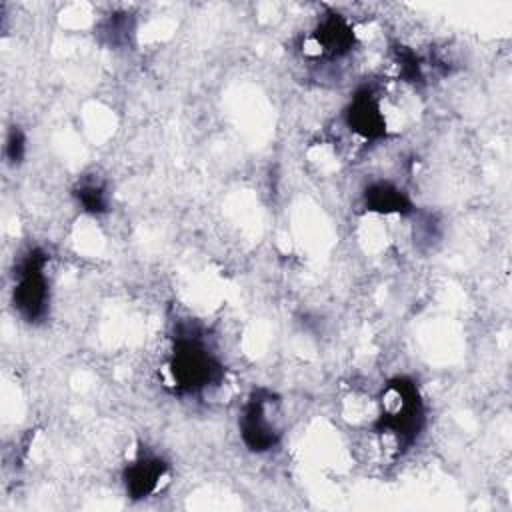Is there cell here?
<instances>
[{
  "mask_svg": "<svg viewBox=\"0 0 512 512\" xmlns=\"http://www.w3.org/2000/svg\"><path fill=\"white\" fill-rule=\"evenodd\" d=\"M44 256L40 252L30 254L22 262L20 280L14 288V304L28 320H36L44 314L48 302V284L42 274Z\"/></svg>",
  "mask_w": 512,
  "mask_h": 512,
  "instance_id": "cell-2",
  "label": "cell"
},
{
  "mask_svg": "<svg viewBox=\"0 0 512 512\" xmlns=\"http://www.w3.org/2000/svg\"><path fill=\"white\" fill-rule=\"evenodd\" d=\"M164 470L166 466L158 458L140 456L136 462H132L126 468V474H124L126 490L130 492L132 498H144L152 494L158 488V482L164 476Z\"/></svg>",
  "mask_w": 512,
  "mask_h": 512,
  "instance_id": "cell-6",
  "label": "cell"
},
{
  "mask_svg": "<svg viewBox=\"0 0 512 512\" xmlns=\"http://www.w3.org/2000/svg\"><path fill=\"white\" fill-rule=\"evenodd\" d=\"M78 198H80L82 206H84L86 210H90V212H100V210H104V206H106V202H104V192H102V188H98V186H84V188L80 190Z\"/></svg>",
  "mask_w": 512,
  "mask_h": 512,
  "instance_id": "cell-8",
  "label": "cell"
},
{
  "mask_svg": "<svg viewBox=\"0 0 512 512\" xmlns=\"http://www.w3.org/2000/svg\"><path fill=\"white\" fill-rule=\"evenodd\" d=\"M312 42L318 48L316 54L338 58L352 48L354 30L342 16L332 14L320 22L318 30L312 36Z\"/></svg>",
  "mask_w": 512,
  "mask_h": 512,
  "instance_id": "cell-5",
  "label": "cell"
},
{
  "mask_svg": "<svg viewBox=\"0 0 512 512\" xmlns=\"http://www.w3.org/2000/svg\"><path fill=\"white\" fill-rule=\"evenodd\" d=\"M242 436L252 450H268L278 440V430L268 418V406L264 400H252L242 416Z\"/></svg>",
  "mask_w": 512,
  "mask_h": 512,
  "instance_id": "cell-4",
  "label": "cell"
},
{
  "mask_svg": "<svg viewBox=\"0 0 512 512\" xmlns=\"http://www.w3.org/2000/svg\"><path fill=\"white\" fill-rule=\"evenodd\" d=\"M22 146H24L22 134H20L18 130H14V132L10 134V138H8V144H6V152H8V156H10L12 160L20 158V154H22Z\"/></svg>",
  "mask_w": 512,
  "mask_h": 512,
  "instance_id": "cell-9",
  "label": "cell"
},
{
  "mask_svg": "<svg viewBox=\"0 0 512 512\" xmlns=\"http://www.w3.org/2000/svg\"><path fill=\"white\" fill-rule=\"evenodd\" d=\"M346 124L356 136L364 140H376L384 136L386 120L376 96L370 92L356 94L346 110Z\"/></svg>",
  "mask_w": 512,
  "mask_h": 512,
  "instance_id": "cell-3",
  "label": "cell"
},
{
  "mask_svg": "<svg viewBox=\"0 0 512 512\" xmlns=\"http://www.w3.org/2000/svg\"><path fill=\"white\" fill-rule=\"evenodd\" d=\"M366 206L374 212L382 214H398L408 210V198L404 196L402 190L388 182H378L366 190Z\"/></svg>",
  "mask_w": 512,
  "mask_h": 512,
  "instance_id": "cell-7",
  "label": "cell"
},
{
  "mask_svg": "<svg viewBox=\"0 0 512 512\" xmlns=\"http://www.w3.org/2000/svg\"><path fill=\"white\" fill-rule=\"evenodd\" d=\"M218 364L212 356L192 340H182L170 360V374L180 390L192 392L214 384L218 378Z\"/></svg>",
  "mask_w": 512,
  "mask_h": 512,
  "instance_id": "cell-1",
  "label": "cell"
}]
</instances>
